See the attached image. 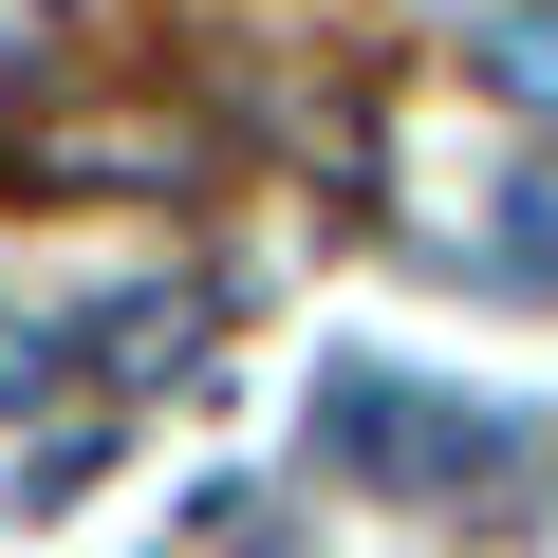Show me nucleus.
<instances>
[{
	"mask_svg": "<svg viewBox=\"0 0 558 558\" xmlns=\"http://www.w3.org/2000/svg\"><path fill=\"white\" fill-rule=\"evenodd\" d=\"M336 465H373L391 502H484V484H521V428H484V410H447V391H410V373H336Z\"/></svg>",
	"mask_w": 558,
	"mask_h": 558,
	"instance_id": "f257e3e1",
	"label": "nucleus"
},
{
	"mask_svg": "<svg viewBox=\"0 0 558 558\" xmlns=\"http://www.w3.org/2000/svg\"><path fill=\"white\" fill-rule=\"evenodd\" d=\"M38 391H57V336H38V317H0V410H38Z\"/></svg>",
	"mask_w": 558,
	"mask_h": 558,
	"instance_id": "f03ea898",
	"label": "nucleus"
},
{
	"mask_svg": "<svg viewBox=\"0 0 558 558\" xmlns=\"http://www.w3.org/2000/svg\"><path fill=\"white\" fill-rule=\"evenodd\" d=\"M502 75H521V94H539V112H558V20H539V38H521V57H502Z\"/></svg>",
	"mask_w": 558,
	"mask_h": 558,
	"instance_id": "7ed1b4c3",
	"label": "nucleus"
}]
</instances>
